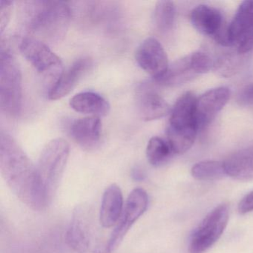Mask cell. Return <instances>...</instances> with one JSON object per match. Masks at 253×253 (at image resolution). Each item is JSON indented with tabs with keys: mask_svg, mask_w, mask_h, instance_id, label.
<instances>
[{
	"mask_svg": "<svg viewBox=\"0 0 253 253\" xmlns=\"http://www.w3.org/2000/svg\"><path fill=\"white\" fill-rule=\"evenodd\" d=\"M0 171L14 195L29 208L41 211L48 206L37 167L17 141L4 131L0 134Z\"/></svg>",
	"mask_w": 253,
	"mask_h": 253,
	"instance_id": "6da1fadb",
	"label": "cell"
},
{
	"mask_svg": "<svg viewBox=\"0 0 253 253\" xmlns=\"http://www.w3.org/2000/svg\"><path fill=\"white\" fill-rule=\"evenodd\" d=\"M72 12L69 5L62 1H25L21 19L32 38L45 44L60 42L66 36Z\"/></svg>",
	"mask_w": 253,
	"mask_h": 253,
	"instance_id": "7a4b0ae2",
	"label": "cell"
},
{
	"mask_svg": "<svg viewBox=\"0 0 253 253\" xmlns=\"http://www.w3.org/2000/svg\"><path fill=\"white\" fill-rule=\"evenodd\" d=\"M197 97L190 91L182 94L170 112L167 141L174 155L186 153L193 146L198 131Z\"/></svg>",
	"mask_w": 253,
	"mask_h": 253,
	"instance_id": "3957f363",
	"label": "cell"
},
{
	"mask_svg": "<svg viewBox=\"0 0 253 253\" xmlns=\"http://www.w3.org/2000/svg\"><path fill=\"white\" fill-rule=\"evenodd\" d=\"M70 147L66 140L56 138L47 143L38 161L37 171L47 204L58 188L69 160Z\"/></svg>",
	"mask_w": 253,
	"mask_h": 253,
	"instance_id": "277c9868",
	"label": "cell"
},
{
	"mask_svg": "<svg viewBox=\"0 0 253 253\" xmlns=\"http://www.w3.org/2000/svg\"><path fill=\"white\" fill-rule=\"evenodd\" d=\"M23 78L17 59L8 46L0 51V107L4 113L17 116L23 106Z\"/></svg>",
	"mask_w": 253,
	"mask_h": 253,
	"instance_id": "5b68a950",
	"label": "cell"
},
{
	"mask_svg": "<svg viewBox=\"0 0 253 253\" xmlns=\"http://www.w3.org/2000/svg\"><path fill=\"white\" fill-rule=\"evenodd\" d=\"M20 50L35 70L50 83V89L64 72L60 57L45 42L32 37L22 40Z\"/></svg>",
	"mask_w": 253,
	"mask_h": 253,
	"instance_id": "8992f818",
	"label": "cell"
},
{
	"mask_svg": "<svg viewBox=\"0 0 253 253\" xmlns=\"http://www.w3.org/2000/svg\"><path fill=\"white\" fill-rule=\"evenodd\" d=\"M228 220L229 207L226 204L213 209L191 235L189 253H204L212 247L224 232Z\"/></svg>",
	"mask_w": 253,
	"mask_h": 253,
	"instance_id": "52a82bcc",
	"label": "cell"
},
{
	"mask_svg": "<svg viewBox=\"0 0 253 253\" xmlns=\"http://www.w3.org/2000/svg\"><path fill=\"white\" fill-rule=\"evenodd\" d=\"M149 204L147 192L141 188L134 189L128 195L121 220L112 233L106 252L112 253L118 248L132 225L146 211Z\"/></svg>",
	"mask_w": 253,
	"mask_h": 253,
	"instance_id": "ba28073f",
	"label": "cell"
},
{
	"mask_svg": "<svg viewBox=\"0 0 253 253\" xmlns=\"http://www.w3.org/2000/svg\"><path fill=\"white\" fill-rule=\"evenodd\" d=\"M230 45H237L238 53L246 54L253 49V0L244 1L238 7L227 28Z\"/></svg>",
	"mask_w": 253,
	"mask_h": 253,
	"instance_id": "9c48e42d",
	"label": "cell"
},
{
	"mask_svg": "<svg viewBox=\"0 0 253 253\" xmlns=\"http://www.w3.org/2000/svg\"><path fill=\"white\" fill-rule=\"evenodd\" d=\"M135 60L138 66L155 81L165 75L169 66L165 49L154 38H147L137 47Z\"/></svg>",
	"mask_w": 253,
	"mask_h": 253,
	"instance_id": "30bf717a",
	"label": "cell"
},
{
	"mask_svg": "<svg viewBox=\"0 0 253 253\" xmlns=\"http://www.w3.org/2000/svg\"><path fill=\"white\" fill-rule=\"evenodd\" d=\"M230 90L217 87L206 91L197 99L196 115L198 130L207 127L229 101Z\"/></svg>",
	"mask_w": 253,
	"mask_h": 253,
	"instance_id": "8fae6325",
	"label": "cell"
},
{
	"mask_svg": "<svg viewBox=\"0 0 253 253\" xmlns=\"http://www.w3.org/2000/svg\"><path fill=\"white\" fill-rule=\"evenodd\" d=\"M137 106L139 115L145 121L164 118L171 109L162 96L149 84H143L137 90Z\"/></svg>",
	"mask_w": 253,
	"mask_h": 253,
	"instance_id": "7c38bea8",
	"label": "cell"
},
{
	"mask_svg": "<svg viewBox=\"0 0 253 253\" xmlns=\"http://www.w3.org/2000/svg\"><path fill=\"white\" fill-rule=\"evenodd\" d=\"M91 66V60L83 57L76 60L66 72H63L57 82L48 90V97L51 100H60L66 97L78 85L84 74Z\"/></svg>",
	"mask_w": 253,
	"mask_h": 253,
	"instance_id": "4fadbf2b",
	"label": "cell"
},
{
	"mask_svg": "<svg viewBox=\"0 0 253 253\" xmlns=\"http://www.w3.org/2000/svg\"><path fill=\"white\" fill-rule=\"evenodd\" d=\"M74 140L83 149L92 150L100 143L102 124L99 117L91 116L77 120L70 129Z\"/></svg>",
	"mask_w": 253,
	"mask_h": 253,
	"instance_id": "5bb4252c",
	"label": "cell"
},
{
	"mask_svg": "<svg viewBox=\"0 0 253 253\" xmlns=\"http://www.w3.org/2000/svg\"><path fill=\"white\" fill-rule=\"evenodd\" d=\"M66 242L78 253H87L91 244L89 221L84 209L75 210L66 232Z\"/></svg>",
	"mask_w": 253,
	"mask_h": 253,
	"instance_id": "9a60e30c",
	"label": "cell"
},
{
	"mask_svg": "<svg viewBox=\"0 0 253 253\" xmlns=\"http://www.w3.org/2000/svg\"><path fill=\"white\" fill-rule=\"evenodd\" d=\"M191 23L195 29L205 36L215 37L222 30L221 13L207 5L195 7L190 14Z\"/></svg>",
	"mask_w": 253,
	"mask_h": 253,
	"instance_id": "2e32d148",
	"label": "cell"
},
{
	"mask_svg": "<svg viewBox=\"0 0 253 253\" xmlns=\"http://www.w3.org/2000/svg\"><path fill=\"white\" fill-rule=\"evenodd\" d=\"M124 208V198L121 188L109 186L103 195L100 211V221L105 228L112 227L121 218Z\"/></svg>",
	"mask_w": 253,
	"mask_h": 253,
	"instance_id": "e0dca14e",
	"label": "cell"
},
{
	"mask_svg": "<svg viewBox=\"0 0 253 253\" xmlns=\"http://www.w3.org/2000/svg\"><path fill=\"white\" fill-rule=\"evenodd\" d=\"M226 175L242 181L253 180V146L237 151L223 161Z\"/></svg>",
	"mask_w": 253,
	"mask_h": 253,
	"instance_id": "ac0fdd59",
	"label": "cell"
},
{
	"mask_svg": "<svg viewBox=\"0 0 253 253\" xmlns=\"http://www.w3.org/2000/svg\"><path fill=\"white\" fill-rule=\"evenodd\" d=\"M70 106L80 113L93 116H106L110 111L109 102L100 94L93 91L78 93L70 100Z\"/></svg>",
	"mask_w": 253,
	"mask_h": 253,
	"instance_id": "d6986e66",
	"label": "cell"
},
{
	"mask_svg": "<svg viewBox=\"0 0 253 253\" xmlns=\"http://www.w3.org/2000/svg\"><path fill=\"white\" fill-rule=\"evenodd\" d=\"M197 76L190 63L189 55L182 57L169 66L165 75L155 81L166 87H177L183 85Z\"/></svg>",
	"mask_w": 253,
	"mask_h": 253,
	"instance_id": "ffe728a7",
	"label": "cell"
},
{
	"mask_svg": "<svg viewBox=\"0 0 253 253\" xmlns=\"http://www.w3.org/2000/svg\"><path fill=\"white\" fill-rule=\"evenodd\" d=\"M174 155L167 140L153 137L149 140L146 147V157L151 165L160 167L168 162Z\"/></svg>",
	"mask_w": 253,
	"mask_h": 253,
	"instance_id": "44dd1931",
	"label": "cell"
},
{
	"mask_svg": "<svg viewBox=\"0 0 253 253\" xmlns=\"http://www.w3.org/2000/svg\"><path fill=\"white\" fill-rule=\"evenodd\" d=\"M192 177L202 181L220 180L226 177L223 162L216 161H201L192 167Z\"/></svg>",
	"mask_w": 253,
	"mask_h": 253,
	"instance_id": "7402d4cb",
	"label": "cell"
},
{
	"mask_svg": "<svg viewBox=\"0 0 253 253\" xmlns=\"http://www.w3.org/2000/svg\"><path fill=\"white\" fill-rule=\"evenodd\" d=\"M175 20L174 2L163 0L157 2L154 11V24L161 33H167L172 29Z\"/></svg>",
	"mask_w": 253,
	"mask_h": 253,
	"instance_id": "603a6c76",
	"label": "cell"
},
{
	"mask_svg": "<svg viewBox=\"0 0 253 253\" xmlns=\"http://www.w3.org/2000/svg\"><path fill=\"white\" fill-rule=\"evenodd\" d=\"M238 67V59L232 54H226L214 61L213 69L220 76L228 78L236 72Z\"/></svg>",
	"mask_w": 253,
	"mask_h": 253,
	"instance_id": "cb8c5ba5",
	"label": "cell"
},
{
	"mask_svg": "<svg viewBox=\"0 0 253 253\" xmlns=\"http://www.w3.org/2000/svg\"><path fill=\"white\" fill-rule=\"evenodd\" d=\"M191 65L197 75L208 73L214 67V61L206 53L197 51L189 54Z\"/></svg>",
	"mask_w": 253,
	"mask_h": 253,
	"instance_id": "d4e9b609",
	"label": "cell"
},
{
	"mask_svg": "<svg viewBox=\"0 0 253 253\" xmlns=\"http://www.w3.org/2000/svg\"><path fill=\"white\" fill-rule=\"evenodd\" d=\"M13 1L8 0H0V33L3 34L6 29L12 14Z\"/></svg>",
	"mask_w": 253,
	"mask_h": 253,
	"instance_id": "484cf974",
	"label": "cell"
},
{
	"mask_svg": "<svg viewBox=\"0 0 253 253\" xmlns=\"http://www.w3.org/2000/svg\"><path fill=\"white\" fill-rule=\"evenodd\" d=\"M237 102L244 107H253V83L246 85L240 91Z\"/></svg>",
	"mask_w": 253,
	"mask_h": 253,
	"instance_id": "4316f807",
	"label": "cell"
},
{
	"mask_svg": "<svg viewBox=\"0 0 253 253\" xmlns=\"http://www.w3.org/2000/svg\"><path fill=\"white\" fill-rule=\"evenodd\" d=\"M238 210L241 214H245L253 211V190L249 192L240 201Z\"/></svg>",
	"mask_w": 253,
	"mask_h": 253,
	"instance_id": "83f0119b",
	"label": "cell"
},
{
	"mask_svg": "<svg viewBox=\"0 0 253 253\" xmlns=\"http://www.w3.org/2000/svg\"><path fill=\"white\" fill-rule=\"evenodd\" d=\"M131 176H132L133 179L134 180L140 181V180H143L144 179L145 174L141 169L139 168V167H136V168L132 170Z\"/></svg>",
	"mask_w": 253,
	"mask_h": 253,
	"instance_id": "f1b7e54d",
	"label": "cell"
}]
</instances>
